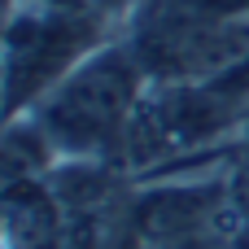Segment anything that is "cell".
Returning a JSON list of instances; mask_svg holds the SVG:
<instances>
[{
	"mask_svg": "<svg viewBox=\"0 0 249 249\" xmlns=\"http://www.w3.org/2000/svg\"><path fill=\"white\" fill-rule=\"evenodd\" d=\"M109 35L105 9L88 0H13L4 31V101L9 118L31 114L83 57Z\"/></svg>",
	"mask_w": 249,
	"mask_h": 249,
	"instance_id": "obj_2",
	"label": "cell"
},
{
	"mask_svg": "<svg viewBox=\"0 0 249 249\" xmlns=\"http://www.w3.org/2000/svg\"><path fill=\"white\" fill-rule=\"evenodd\" d=\"M149 70L140 66L127 35L105 39L92 57H83L31 114L44 140L61 162H109L127 158V140L136 114L149 92Z\"/></svg>",
	"mask_w": 249,
	"mask_h": 249,
	"instance_id": "obj_1",
	"label": "cell"
}]
</instances>
